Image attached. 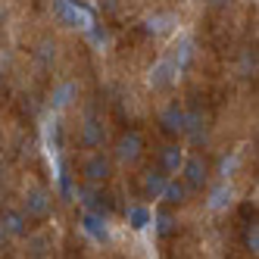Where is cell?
<instances>
[{
	"instance_id": "1",
	"label": "cell",
	"mask_w": 259,
	"mask_h": 259,
	"mask_svg": "<svg viewBox=\"0 0 259 259\" xmlns=\"http://www.w3.org/2000/svg\"><path fill=\"white\" fill-rule=\"evenodd\" d=\"M57 16L66 22V25H72V28H81V31H91L94 28V16H91L81 4H75V0H57Z\"/></svg>"
},
{
	"instance_id": "2",
	"label": "cell",
	"mask_w": 259,
	"mask_h": 259,
	"mask_svg": "<svg viewBox=\"0 0 259 259\" xmlns=\"http://www.w3.org/2000/svg\"><path fill=\"white\" fill-rule=\"evenodd\" d=\"M50 212V194L44 188H31L25 197V215L28 219H44Z\"/></svg>"
},
{
	"instance_id": "3",
	"label": "cell",
	"mask_w": 259,
	"mask_h": 259,
	"mask_svg": "<svg viewBox=\"0 0 259 259\" xmlns=\"http://www.w3.org/2000/svg\"><path fill=\"white\" fill-rule=\"evenodd\" d=\"M81 228H84V234H88V237H94L97 244H106V240H109L106 219H103V215H97V212H88V215L81 219Z\"/></svg>"
},
{
	"instance_id": "4",
	"label": "cell",
	"mask_w": 259,
	"mask_h": 259,
	"mask_svg": "<svg viewBox=\"0 0 259 259\" xmlns=\"http://www.w3.org/2000/svg\"><path fill=\"white\" fill-rule=\"evenodd\" d=\"M181 169H184V178H188V188H203V181H206V162L200 156L184 159Z\"/></svg>"
},
{
	"instance_id": "5",
	"label": "cell",
	"mask_w": 259,
	"mask_h": 259,
	"mask_svg": "<svg viewBox=\"0 0 259 259\" xmlns=\"http://www.w3.org/2000/svg\"><path fill=\"white\" fill-rule=\"evenodd\" d=\"M141 147H144L141 135H138V132H128V135H125V138L119 141V147H116V156H119L122 162H132V159H138Z\"/></svg>"
},
{
	"instance_id": "6",
	"label": "cell",
	"mask_w": 259,
	"mask_h": 259,
	"mask_svg": "<svg viewBox=\"0 0 259 259\" xmlns=\"http://www.w3.org/2000/svg\"><path fill=\"white\" fill-rule=\"evenodd\" d=\"M175 75H178V69L169 60H159L150 72V84L153 88H169V84H175Z\"/></svg>"
},
{
	"instance_id": "7",
	"label": "cell",
	"mask_w": 259,
	"mask_h": 259,
	"mask_svg": "<svg viewBox=\"0 0 259 259\" xmlns=\"http://www.w3.org/2000/svg\"><path fill=\"white\" fill-rule=\"evenodd\" d=\"M75 97H78V84H75V81H66V84H60V88H53L50 106H53V109H66Z\"/></svg>"
},
{
	"instance_id": "8",
	"label": "cell",
	"mask_w": 259,
	"mask_h": 259,
	"mask_svg": "<svg viewBox=\"0 0 259 259\" xmlns=\"http://www.w3.org/2000/svg\"><path fill=\"white\" fill-rule=\"evenodd\" d=\"M231 203H234V188H231L228 181L215 184L212 194H209V209H215V212H219V209H228Z\"/></svg>"
},
{
	"instance_id": "9",
	"label": "cell",
	"mask_w": 259,
	"mask_h": 259,
	"mask_svg": "<svg viewBox=\"0 0 259 259\" xmlns=\"http://www.w3.org/2000/svg\"><path fill=\"white\" fill-rule=\"evenodd\" d=\"M84 175H88L91 181H103V178L109 175V159H106L103 153H94V156L84 162Z\"/></svg>"
},
{
	"instance_id": "10",
	"label": "cell",
	"mask_w": 259,
	"mask_h": 259,
	"mask_svg": "<svg viewBox=\"0 0 259 259\" xmlns=\"http://www.w3.org/2000/svg\"><path fill=\"white\" fill-rule=\"evenodd\" d=\"M184 122H188V116H184L178 106H169V109L162 113V128H165V132H172V135L184 132Z\"/></svg>"
},
{
	"instance_id": "11",
	"label": "cell",
	"mask_w": 259,
	"mask_h": 259,
	"mask_svg": "<svg viewBox=\"0 0 259 259\" xmlns=\"http://www.w3.org/2000/svg\"><path fill=\"white\" fill-rule=\"evenodd\" d=\"M150 222H153V212L147 206H128V225H132L135 231H144Z\"/></svg>"
},
{
	"instance_id": "12",
	"label": "cell",
	"mask_w": 259,
	"mask_h": 259,
	"mask_svg": "<svg viewBox=\"0 0 259 259\" xmlns=\"http://www.w3.org/2000/svg\"><path fill=\"white\" fill-rule=\"evenodd\" d=\"M165 60H169L175 69H184V66H188V60H191V41H188V38H181V41L172 47V53H169Z\"/></svg>"
},
{
	"instance_id": "13",
	"label": "cell",
	"mask_w": 259,
	"mask_h": 259,
	"mask_svg": "<svg viewBox=\"0 0 259 259\" xmlns=\"http://www.w3.org/2000/svg\"><path fill=\"white\" fill-rule=\"evenodd\" d=\"M147 28H150L153 34H165V31H172L175 28V16L172 13H156L147 19Z\"/></svg>"
},
{
	"instance_id": "14",
	"label": "cell",
	"mask_w": 259,
	"mask_h": 259,
	"mask_svg": "<svg viewBox=\"0 0 259 259\" xmlns=\"http://www.w3.org/2000/svg\"><path fill=\"white\" fill-rule=\"evenodd\" d=\"M181 165H184V153L178 147H165L162 150V169L165 172H181Z\"/></svg>"
},
{
	"instance_id": "15",
	"label": "cell",
	"mask_w": 259,
	"mask_h": 259,
	"mask_svg": "<svg viewBox=\"0 0 259 259\" xmlns=\"http://www.w3.org/2000/svg\"><path fill=\"white\" fill-rule=\"evenodd\" d=\"M81 141H84L88 147H100V144H103V125L91 119V122L84 125V132H81Z\"/></svg>"
},
{
	"instance_id": "16",
	"label": "cell",
	"mask_w": 259,
	"mask_h": 259,
	"mask_svg": "<svg viewBox=\"0 0 259 259\" xmlns=\"http://www.w3.org/2000/svg\"><path fill=\"white\" fill-rule=\"evenodd\" d=\"M0 225H4L7 234H25V215L22 212H7Z\"/></svg>"
},
{
	"instance_id": "17",
	"label": "cell",
	"mask_w": 259,
	"mask_h": 259,
	"mask_svg": "<svg viewBox=\"0 0 259 259\" xmlns=\"http://www.w3.org/2000/svg\"><path fill=\"white\" fill-rule=\"evenodd\" d=\"M159 197H165L169 203H184V200H188V188L178 184V181H165V188H162Z\"/></svg>"
},
{
	"instance_id": "18",
	"label": "cell",
	"mask_w": 259,
	"mask_h": 259,
	"mask_svg": "<svg viewBox=\"0 0 259 259\" xmlns=\"http://www.w3.org/2000/svg\"><path fill=\"white\" fill-rule=\"evenodd\" d=\"M165 181H169V178H165L162 172H147V178H144V191L150 194V197H159L162 188H165Z\"/></svg>"
},
{
	"instance_id": "19",
	"label": "cell",
	"mask_w": 259,
	"mask_h": 259,
	"mask_svg": "<svg viewBox=\"0 0 259 259\" xmlns=\"http://www.w3.org/2000/svg\"><path fill=\"white\" fill-rule=\"evenodd\" d=\"M172 228H175L172 215H169V212H159V215H156V231H159V234H172Z\"/></svg>"
},
{
	"instance_id": "20",
	"label": "cell",
	"mask_w": 259,
	"mask_h": 259,
	"mask_svg": "<svg viewBox=\"0 0 259 259\" xmlns=\"http://www.w3.org/2000/svg\"><path fill=\"white\" fill-rule=\"evenodd\" d=\"M28 247H31L34 259H41V256H44V250H47V237H44V234H38V237H31V244H28Z\"/></svg>"
},
{
	"instance_id": "21",
	"label": "cell",
	"mask_w": 259,
	"mask_h": 259,
	"mask_svg": "<svg viewBox=\"0 0 259 259\" xmlns=\"http://www.w3.org/2000/svg\"><path fill=\"white\" fill-rule=\"evenodd\" d=\"M234 169H237V156H231V159H222V165H219V172L225 175V178H228Z\"/></svg>"
},
{
	"instance_id": "22",
	"label": "cell",
	"mask_w": 259,
	"mask_h": 259,
	"mask_svg": "<svg viewBox=\"0 0 259 259\" xmlns=\"http://www.w3.org/2000/svg\"><path fill=\"white\" fill-rule=\"evenodd\" d=\"M247 247H250V250H256V247H259V237H256V225H253V228L247 231Z\"/></svg>"
},
{
	"instance_id": "23",
	"label": "cell",
	"mask_w": 259,
	"mask_h": 259,
	"mask_svg": "<svg viewBox=\"0 0 259 259\" xmlns=\"http://www.w3.org/2000/svg\"><path fill=\"white\" fill-rule=\"evenodd\" d=\"M7 244V231H4V225H0V247Z\"/></svg>"
}]
</instances>
